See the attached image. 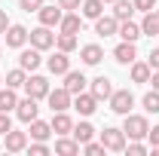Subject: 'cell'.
<instances>
[{
    "label": "cell",
    "instance_id": "836d02e7",
    "mask_svg": "<svg viewBox=\"0 0 159 156\" xmlns=\"http://www.w3.org/2000/svg\"><path fill=\"white\" fill-rule=\"evenodd\" d=\"M19 6L25 12H40V6H43V0H19Z\"/></svg>",
    "mask_w": 159,
    "mask_h": 156
},
{
    "label": "cell",
    "instance_id": "5bb4252c",
    "mask_svg": "<svg viewBox=\"0 0 159 156\" xmlns=\"http://www.w3.org/2000/svg\"><path fill=\"white\" fill-rule=\"evenodd\" d=\"M49 126H52L55 135H70V132H74V119L67 117V110H55V117H52Z\"/></svg>",
    "mask_w": 159,
    "mask_h": 156
},
{
    "label": "cell",
    "instance_id": "e575fe53",
    "mask_svg": "<svg viewBox=\"0 0 159 156\" xmlns=\"http://www.w3.org/2000/svg\"><path fill=\"white\" fill-rule=\"evenodd\" d=\"M28 150H31L34 156H46V153H49V144H46V141H34Z\"/></svg>",
    "mask_w": 159,
    "mask_h": 156
},
{
    "label": "cell",
    "instance_id": "30bf717a",
    "mask_svg": "<svg viewBox=\"0 0 159 156\" xmlns=\"http://www.w3.org/2000/svg\"><path fill=\"white\" fill-rule=\"evenodd\" d=\"M37 16H40V25H46V28H55V25L64 19V9H61V6H46V3H43Z\"/></svg>",
    "mask_w": 159,
    "mask_h": 156
},
{
    "label": "cell",
    "instance_id": "52a82bcc",
    "mask_svg": "<svg viewBox=\"0 0 159 156\" xmlns=\"http://www.w3.org/2000/svg\"><path fill=\"white\" fill-rule=\"evenodd\" d=\"M37 113H40V107H37V98H25V101H19V104H16V117L21 119V122H28V126H31V122H34V119H37Z\"/></svg>",
    "mask_w": 159,
    "mask_h": 156
},
{
    "label": "cell",
    "instance_id": "4dcf8cb0",
    "mask_svg": "<svg viewBox=\"0 0 159 156\" xmlns=\"http://www.w3.org/2000/svg\"><path fill=\"white\" fill-rule=\"evenodd\" d=\"M141 104H144V110H147V113H159V89L147 92V95L141 98Z\"/></svg>",
    "mask_w": 159,
    "mask_h": 156
},
{
    "label": "cell",
    "instance_id": "d4e9b609",
    "mask_svg": "<svg viewBox=\"0 0 159 156\" xmlns=\"http://www.w3.org/2000/svg\"><path fill=\"white\" fill-rule=\"evenodd\" d=\"M150 64L147 61H132V80L135 83H150Z\"/></svg>",
    "mask_w": 159,
    "mask_h": 156
},
{
    "label": "cell",
    "instance_id": "7dc6e473",
    "mask_svg": "<svg viewBox=\"0 0 159 156\" xmlns=\"http://www.w3.org/2000/svg\"><path fill=\"white\" fill-rule=\"evenodd\" d=\"M156 12H159V9H156Z\"/></svg>",
    "mask_w": 159,
    "mask_h": 156
},
{
    "label": "cell",
    "instance_id": "cb8c5ba5",
    "mask_svg": "<svg viewBox=\"0 0 159 156\" xmlns=\"http://www.w3.org/2000/svg\"><path fill=\"white\" fill-rule=\"evenodd\" d=\"M16 104H19V95H16V89H0V110L3 113H9V110H16Z\"/></svg>",
    "mask_w": 159,
    "mask_h": 156
},
{
    "label": "cell",
    "instance_id": "f1b7e54d",
    "mask_svg": "<svg viewBox=\"0 0 159 156\" xmlns=\"http://www.w3.org/2000/svg\"><path fill=\"white\" fill-rule=\"evenodd\" d=\"M132 12H135V3H129V0H116V3H113V16H116L119 21L132 19Z\"/></svg>",
    "mask_w": 159,
    "mask_h": 156
},
{
    "label": "cell",
    "instance_id": "1f68e13d",
    "mask_svg": "<svg viewBox=\"0 0 159 156\" xmlns=\"http://www.w3.org/2000/svg\"><path fill=\"white\" fill-rule=\"evenodd\" d=\"M58 49L61 52H74L77 49V34H58Z\"/></svg>",
    "mask_w": 159,
    "mask_h": 156
},
{
    "label": "cell",
    "instance_id": "484cf974",
    "mask_svg": "<svg viewBox=\"0 0 159 156\" xmlns=\"http://www.w3.org/2000/svg\"><path fill=\"white\" fill-rule=\"evenodd\" d=\"M80 9L86 19H98V16H104V0H83Z\"/></svg>",
    "mask_w": 159,
    "mask_h": 156
},
{
    "label": "cell",
    "instance_id": "b9f144b4",
    "mask_svg": "<svg viewBox=\"0 0 159 156\" xmlns=\"http://www.w3.org/2000/svg\"><path fill=\"white\" fill-rule=\"evenodd\" d=\"M6 28H9V19H6V12L0 9V34H6Z\"/></svg>",
    "mask_w": 159,
    "mask_h": 156
},
{
    "label": "cell",
    "instance_id": "83f0119b",
    "mask_svg": "<svg viewBox=\"0 0 159 156\" xmlns=\"http://www.w3.org/2000/svg\"><path fill=\"white\" fill-rule=\"evenodd\" d=\"M70 135L77 138V141H80V147H83L86 141H92V138H95V129H92L89 122H80V126H74V132H70Z\"/></svg>",
    "mask_w": 159,
    "mask_h": 156
},
{
    "label": "cell",
    "instance_id": "f546056e",
    "mask_svg": "<svg viewBox=\"0 0 159 156\" xmlns=\"http://www.w3.org/2000/svg\"><path fill=\"white\" fill-rule=\"evenodd\" d=\"M25 74H28V71H25V67H16V71H9V74H6V86H9V89H19V86H25Z\"/></svg>",
    "mask_w": 159,
    "mask_h": 156
},
{
    "label": "cell",
    "instance_id": "3957f363",
    "mask_svg": "<svg viewBox=\"0 0 159 156\" xmlns=\"http://www.w3.org/2000/svg\"><path fill=\"white\" fill-rule=\"evenodd\" d=\"M101 144H104V150L122 153V150H125V132L110 126V129H104V132H101Z\"/></svg>",
    "mask_w": 159,
    "mask_h": 156
},
{
    "label": "cell",
    "instance_id": "9c48e42d",
    "mask_svg": "<svg viewBox=\"0 0 159 156\" xmlns=\"http://www.w3.org/2000/svg\"><path fill=\"white\" fill-rule=\"evenodd\" d=\"M3 147L9 150V153H21V150H28V132H6L3 135Z\"/></svg>",
    "mask_w": 159,
    "mask_h": 156
},
{
    "label": "cell",
    "instance_id": "8d00e7d4",
    "mask_svg": "<svg viewBox=\"0 0 159 156\" xmlns=\"http://www.w3.org/2000/svg\"><path fill=\"white\" fill-rule=\"evenodd\" d=\"M135 3V9H141V12H150V9H156V0H132Z\"/></svg>",
    "mask_w": 159,
    "mask_h": 156
},
{
    "label": "cell",
    "instance_id": "74e56055",
    "mask_svg": "<svg viewBox=\"0 0 159 156\" xmlns=\"http://www.w3.org/2000/svg\"><path fill=\"white\" fill-rule=\"evenodd\" d=\"M58 6L64 9V12H74V9H80V6H83V0H58Z\"/></svg>",
    "mask_w": 159,
    "mask_h": 156
},
{
    "label": "cell",
    "instance_id": "ab89813d",
    "mask_svg": "<svg viewBox=\"0 0 159 156\" xmlns=\"http://www.w3.org/2000/svg\"><path fill=\"white\" fill-rule=\"evenodd\" d=\"M147 64H150V71H159V49H150V58H147Z\"/></svg>",
    "mask_w": 159,
    "mask_h": 156
},
{
    "label": "cell",
    "instance_id": "d6a6232c",
    "mask_svg": "<svg viewBox=\"0 0 159 156\" xmlns=\"http://www.w3.org/2000/svg\"><path fill=\"white\" fill-rule=\"evenodd\" d=\"M83 153L86 156H101L104 153V144H101V141L98 144H95V141H86V144H83Z\"/></svg>",
    "mask_w": 159,
    "mask_h": 156
},
{
    "label": "cell",
    "instance_id": "d590c367",
    "mask_svg": "<svg viewBox=\"0 0 159 156\" xmlns=\"http://www.w3.org/2000/svg\"><path fill=\"white\" fill-rule=\"evenodd\" d=\"M125 150H129L132 156H144V153H147V147H144L141 141H132V144H125Z\"/></svg>",
    "mask_w": 159,
    "mask_h": 156
},
{
    "label": "cell",
    "instance_id": "2e32d148",
    "mask_svg": "<svg viewBox=\"0 0 159 156\" xmlns=\"http://www.w3.org/2000/svg\"><path fill=\"white\" fill-rule=\"evenodd\" d=\"M86 83H89V80L83 77L80 71H67V74H64V89H67L70 95H80V92L86 89Z\"/></svg>",
    "mask_w": 159,
    "mask_h": 156
},
{
    "label": "cell",
    "instance_id": "44dd1931",
    "mask_svg": "<svg viewBox=\"0 0 159 156\" xmlns=\"http://www.w3.org/2000/svg\"><path fill=\"white\" fill-rule=\"evenodd\" d=\"M141 34L147 37H159V12H144V21H141Z\"/></svg>",
    "mask_w": 159,
    "mask_h": 156
},
{
    "label": "cell",
    "instance_id": "ba28073f",
    "mask_svg": "<svg viewBox=\"0 0 159 156\" xmlns=\"http://www.w3.org/2000/svg\"><path fill=\"white\" fill-rule=\"evenodd\" d=\"M70 98H74V95H70V92H67V89L61 86V89H49L46 101H49V107H52V113H55V110H67V107L74 104Z\"/></svg>",
    "mask_w": 159,
    "mask_h": 156
},
{
    "label": "cell",
    "instance_id": "7a4b0ae2",
    "mask_svg": "<svg viewBox=\"0 0 159 156\" xmlns=\"http://www.w3.org/2000/svg\"><path fill=\"white\" fill-rule=\"evenodd\" d=\"M107 101H110V110H113V113H119V117L132 113V107H135V95H132L129 89H116Z\"/></svg>",
    "mask_w": 159,
    "mask_h": 156
},
{
    "label": "cell",
    "instance_id": "60d3db41",
    "mask_svg": "<svg viewBox=\"0 0 159 156\" xmlns=\"http://www.w3.org/2000/svg\"><path fill=\"white\" fill-rule=\"evenodd\" d=\"M147 138H150V144H153V147H159V126H153V129L147 132Z\"/></svg>",
    "mask_w": 159,
    "mask_h": 156
},
{
    "label": "cell",
    "instance_id": "7bdbcfd3",
    "mask_svg": "<svg viewBox=\"0 0 159 156\" xmlns=\"http://www.w3.org/2000/svg\"><path fill=\"white\" fill-rule=\"evenodd\" d=\"M150 83H153V89H159V71H153V74H150Z\"/></svg>",
    "mask_w": 159,
    "mask_h": 156
},
{
    "label": "cell",
    "instance_id": "4fadbf2b",
    "mask_svg": "<svg viewBox=\"0 0 159 156\" xmlns=\"http://www.w3.org/2000/svg\"><path fill=\"white\" fill-rule=\"evenodd\" d=\"M40 64H43L40 49H34V46H31V49H21V55H19V67H25V71H31V74H34Z\"/></svg>",
    "mask_w": 159,
    "mask_h": 156
},
{
    "label": "cell",
    "instance_id": "ac0fdd59",
    "mask_svg": "<svg viewBox=\"0 0 159 156\" xmlns=\"http://www.w3.org/2000/svg\"><path fill=\"white\" fill-rule=\"evenodd\" d=\"M122 40H129V43H138V37H144L141 34V25H135L132 19H125V21H119V31H116Z\"/></svg>",
    "mask_w": 159,
    "mask_h": 156
},
{
    "label": "cell",
    "instance_id": "ffe728a7",
    "mask_svg": "<svg viewBox=\"0 0 159 156\" xmlns=\"http://www.w3.org/2000/svg\"><path fill=\"white\" fill-rule=\"evenodd\" d=\"M80 58H83V64H98L104 58V49H101L98 43H89V46L80 49Z\"/></svg>",
    "mask_w": 159,
    "mask_h": 156
},
{
    "label": "cell",
    "instance_id": "8fae6325",
    "mask_svg": "<svg viewBox=\"0 0 159 156\" xmlns=\"http://www.w3.org/2000/svg\"><path fill=\"white\" fill-rule=\"evenodd\" d=\"M25 43H28V28H25V25H9V28H6V46L21 49Z\"/></svg>",
    "mask_w": 159,
    "mask_h": 156
},
{
    "label": "cell",
    "instance_id": "603a6c76",
    "mask_svg": "<svg viewBox=\"0 0 159 156\" xmlns=\"http://www.w3.org/2000/svg\"><path fill=\"white\" fill-rule=\"evenodd\" d=\"M58 28H61V34H77L80 28H83V19H80L77 12H64V19L58 21Z\"/></svg>",
    "mask_w": 159,
    "mask_h": 156
},
{
    "label": "cell",
    "instance_id": "9a60e30c",
    "mask_svg": "<svg viewBox=\"0 0 159 156\" xmlns=\"http://www.w3.org/2000/svg\"><path fill=\"white\" fill-rule=\"evenodd\" d=\"M46 67H49V74H58V77H64L67 71H70V58H67V52H55L52 58L46 61Z\"/></svg>",
    "mask_w": 159,
    "mask_h": 156
},
{
    "label": "cell",
    "instance_id": "bcb514c9",
    "mask_svg": "<svg viewBox=\"0 0 159 156\" xmlns=\"http://www.w3.org/2000/svg\"><path fill=\"white\" fill-rule=\"evenodd\" d=\"M0 83H3V80H0Z\"/></svg>",
    "mask_w": 159,
    "mask_h": 156
},
{
    "label": "cell",
    "instance_id": "277c9868",
    "mask_svg": "<svg viewBox=\"0 0 159 156\" xmlns=\"http://www.w3.org/2000/svg\"><path fill=\"white\" fill-rule=\"evenodd\" d=\"M74 110H77L80 117H92L95 110H98V98L92 95V92H80V95H74V104H70Z\"/></svg>",
    "mask_w": 159,
    "mask_h": 156
},
{
    "label": "cell",
    "instance_id": "5b68a950",
    "mask_svg": "<svg viewBox=\"0 0 159 156\" xmlns=\"http://www.w3.org/2000/svg\"><path fill=\"white\" fill-rule=\"evenodd\" d=\"M28 40H31V46H34V49H40V52H43V49H49V46H55V34H52L46 25L34 28V31L28 34Z\"/></svg>",
    "mask_w": 159,
    "mask_h": 156
},
{
    "label": "cell",
    "instance_id": "d6986e66",
    "mask_svg": "<svg viewBox=\"0 0 159 156\" xmlns=\"http://www.w3.org/2000/svg\"><path fill=\"white\" fill-rule=\"evenodd\" d=\"M92 95L98 98V101H107V98L113 95L110 80H107V77H95V80H92Z\"/></svg>",
    "mask_w": 159,
    "mask_h": 156
},
{
    "label": "cell",
    "instance_id": "7c38bea8",
    "mask_svg": "<svg viewBox=\"0 0 159 156\" xmlns=\"http://www.w3.org/2000/svg\"><path fill=\"white\" fill-rule=\"evenodd\" d=\"M119 31V19L116 16H98L95 19V34H101V37H113Z\"/></svg>",
    "mask_w": 159,
    "mask_h": 156
},
{
    "label": "cell",
    "instance_id": "7402d4cb",
    "mask_svg": "<svg viewBox=\"0 0 159 156\" xmlns=\"http://www.w3.org/2000/svg\"><path fill=\"white\" fill-rule=\"evenodd\" d=\"M55 153H61V156H77L80 153V141H77V138H64V135H61L58 141H55Z\"/></svg>",
    "mask_w": 159,
    "mask_h": 156
},
{
    "label": "cell",
    "instance_id": "f35d334b",
    "mask_svg": "<svg viewBox=\"0 0 159 156\" xmlns=\"http://www.w3.org/2000/svg\"><path fill=\"white\" fill-rule=\"evenodd\" d=\"M9 129H12V119H9V113H3V110H0V135H6Z\"/></svg>",
    "mask_w": 159,
    "mask_h": 156
},
{
    "label": "cell",
    "instance_id": "e0dca14e",
    "mask_svg": "<svg viewBox=\"0 0 159 156\" xmlns=\"http://www.w3.org/2000/svg\"><path fill=\"white\" fill-rule=\"evenodd\" d=\"M135 55H138V52H135V43H129V40H122L116 49H113V58H116L119 64H132Z\"/></svg>",
    "mask_w": 159,
    "mask_h": 156
},
{
    "label": "cell",
    "instance_id": "6da1fadb",
    "mask_svg": "<svg viewBox=\"0 0 159 156\" xmlns=\"http://www.w3.org/2000/svg\"><path fill=\"white\" fill-rule=\"evenodd\" d=\"M122 132H125V138H132V141H141V138H147V132H150V122H147V117H138V113H125Z\"/></svg>",
    "mask_w": 159,
    "mask_h": 156
},
{
    "label": "cell",
    "instance_id": "8992f818",
    "mask_svg": "<svg viewBox=\"0 0 159 156\" xmlns=\"http://www.w3.org/2000/svg\"><path fill=\"white\" fill-rule=\"evenodd\" d=\"M25 92H28L31 98H37V101L46 98V95H49V80L40 77V74H31V77L25 80Z\"/></svg>",
    "mask_w": 159,
    "mask_h": 156
},
{
    "label": "cell",
    "instance_id": "f6af8a7d",
    "mask_svg": "<svg viewBox=\"0 0 159 156\" xmlns=\"http://www.w3.org/2000/svg\"><path fill=\"white\" fill-rule=\"evenodd\" d=\"M104 3H116V0H104Z\"/></svg>",
    "mask_w": 159,
    "mask_h": 156
},
{
    "label": "cell",
    "instance_id": "4316f807",
    "mask_svg": "<svg viewBox=\"0 0 159 156\" xmlns=\"http://www.w3.org/2000/svg\"><path fill=\"white\" fill-rule=\"evenodd\" d=\"M49 135H52V126L49 122H43V119H34L31 122V138L34 141H46Z\"/></svg>",
    "mask_w": 159,
    "mask_h": 156
},
{
    "label": "cell",
    "instance_id": "ee69618b",
    "mask_svg": "<svg viewBox=\"0 0 159 156\" xmlns=\"http://www.w3.org/2000/svg\"><path fill=\"white\" fill-rule=\"evenodd\" d=\"M153 156H159V147H153Z\"/></svg>",
    "mask_w": 159,
    "mask_h": 156
}]
</instances>
